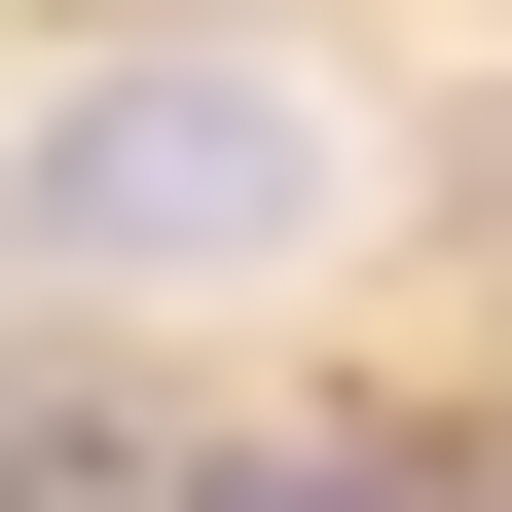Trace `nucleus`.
<instances>
[{"mask_svg":"<svg viewBox=\"0 0 512 512\" xmlns=\"http://www.w3.org/2000/svg\"><path fill=\"white\" fill-rule=\"evenodd\" d=\"M0 220L74 256V293H256V256H330V74H256V37H110V74L0 147Z\"/></svg>","mask_w":512,"mask_h":512,"instance_id":"f257e3e1","label":"nucleus"},{"mask_svg":"<svg viewBox=\"0 0 512 512\" xmlns=\"http://www.w3.org/2000/svg\"><path fill=\"white\" fill-rule=\"evenodd\" d=\"M183 512H476L439 439H293V476H183Z\"/></svg>","mask_w":512,"mask_h":512,"instance_id":"f03ea898","label":"nucleus"}]
</instances>
